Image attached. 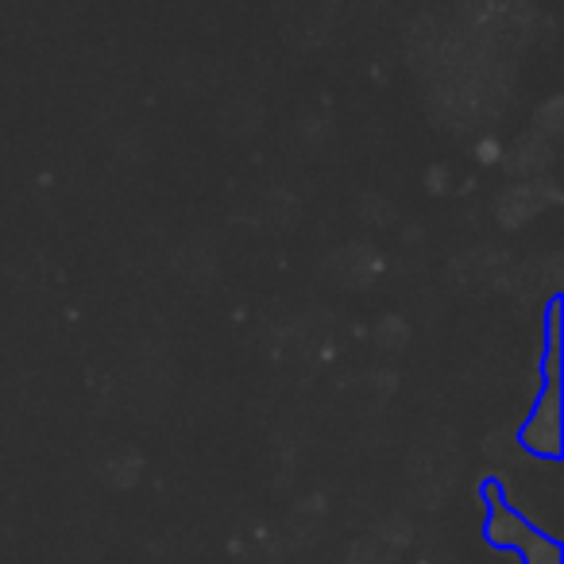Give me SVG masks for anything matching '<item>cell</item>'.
<instances>
[{
  "label": "cell",
  "mask_w": 564,
  "mask_h": 564,
  "mask_svg": "<svg viewBox=\"0 0 564 564\" xmlns=\"http://www.w3.org/2000/svg\"><path fill=\"white\" fill-rule=\"evenodd\" d=\"M518 556H522V564H564L561 541H556L553 533L541 530V525H530V530H525L522 545H518Z\"/></svg>",
  "instance_id": "3957f363"
},
{
  "label": "cell",
  "mask_w": 564,
  "mask_h": 564,
  "mask_svg": "<svg viewBox=\"0 0 564 564\" xmlns=\"http://www.w3.org/2000/svg\"><path fill=\"white\" fill-rule=\"evenodd\" d=\"M525 453L541 460H556L564 453V383L561 379H541V391L518 430Z\"/></svg>",
  "instance_id": "6da1fadb"
},
{
  "label": "cell",
  "mask_w": 564,
  "mask_h": 564,
  "mask_svg": "<svg viewBox=\"0 0 564 564\" xmlns=\"http://www.w3.org/2000/svg\"><path fill=\"white\" fill-rule=\"evenodd\" d=\"M484 502H487V518H484V533L495 549H518L530 530V518L522 514L518 507H510L502 499V484L499 479H484Z\"/></svg>",
  "instance_id": "7a4b0ae2"
}]
</instances>
